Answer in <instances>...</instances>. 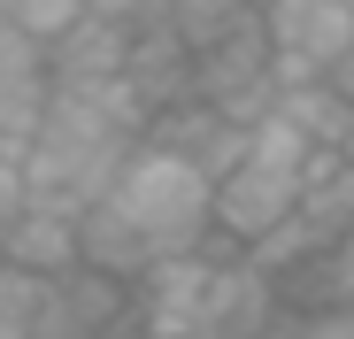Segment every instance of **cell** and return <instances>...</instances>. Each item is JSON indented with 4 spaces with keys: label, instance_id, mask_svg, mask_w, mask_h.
Listing matches in <instances>:
<instances>
[{
    "label": "cell",
    "instance_id": "cell-1",
    "mask_svg": "<svg viewBox=\"0 0 354 339\" xmlns=\"http://www.w3.org/2000/svg\"><path fill=\"white\" fill-rule=\"evenodd\" d=\"M100 201L154 247V262L162 255H193V247L216 239V178L201 162H185L177 147L147 139V131L131 139L124 162H115V178H108Z\"/></svg>",
    "mask_w": 354,
    "mask_h": 339
},
{
    "label": "cell",
    "instance_id": "cell-2",
    "mask_svg": "<svg viewBox=\"0 0 354 339\" xmlns=\"http://www.w3.org/2000/svg\"><path fill=\"white\" fill-rule=\"evenodd\" d=\"M308 154H316V147L292 131L277 108H270V116H254L239 162L216 178V239H223V247H254L262 232H277V223L292 216V201H301Z\"/></svg>",
    "mask_w": 354,
    "mask_h": 339
},
{
    "label": "cell",
    "instance_id": "cell-3",
    "mask_svg": "<svg viewBox=\"0 0 354 339\" xmlns=\"http://www.w3.org/2000/svg\"><path fill=\"white\" fill-rule=\"evenodd\" d=\"M254 24L270 39V77L308 85L331 77V62L354 46V0H262Z\"/></svg>",
    "mask_w": 354,
    "mask_h": 339
},
{
    "label": "cell",
    "instance_id": "cell-4",
    "mask_svg": "<svg viewBox=\"0 0 354 339\" xmlns=\"http://www.w3.org/2000/svg\"><path fill=\"white\" fill-rule=\"evenodd\" d=\"M193 100L223 108L231 124L270 116L277 77H270V39H262V24H254V16H247V24H231V31H223V39H208V46H193Z\"/></svg>",
    "mask_w": 354,
    "mask_h": 339
},
{
    "label": "cell",
    "instance_id": "cell-5",
    "mask_svg": "<svg viewBox=\"0 0 354 339\" xmlns=\"http://www.w3.org/2000/svg\"><path fill=\"white\" fill-rule=\"evenodd\" d=\"M131 331V286L108 270H62L46 277V301L31 316V339H124Z\"/></svg>",
    "mask_w": 354,
    "mask_h": 339
},
{
    "label": "cell",
    "instance_id": "cell-6",
    "mask_svg": "<svg viewBox=\"0 0 354 339\" xmlns=\"http://www.w3.org/2000/svg\"><path fill=\"white\" fill-rule=\"evenodd\" d=\"M0 262H24L39 277L77 270V216L70 208H46V201H24L8 223H0Z\"/></svg>",
    "mask_w": 354,
    "mask_h": 339
},
{
    "label": "cell",
    "instance_id": "cell-7",
    "mask_svg": "<svg viewBox=\"0 0 354 339\" xmlns=\"http://www.w3.org/2000/svg\"><path fill=\"white\" fill-rule=\"evenodd\" d=\"M124 54H131V24H108V16H77L62 39H46V77H54V85L124 77Z\"/></svg>",
    "mask_w": 354,
    "mask_h": 339
},
{
    "label": "cell",
    "instance_id": "cell-8",
    "mask_svg": "<svg viewBox=\"0 0 354 339\" xmlns=\"http://www.w3.org/2000/svg\"><path fill=\"white\" fill-rule=\"evenodd\" d=\"M77 262H85V270H108V277H124V286H131V277L154 262V247H147L108 201H85V208H77Z\"/></svg>",
    "mask_w": 354,
    "mask_h": 339
},
{
    "label": "cell",
    "instance_id": "cell-9",
    "mask_svg": "<svg viewBox=\"0 0 354 339\" xmlns=\"http://www.w3.org/2000/svg\"><path fill=\"white\" fill-rule=\"evenodd\" d=\"M277 116L301 131L308 147H346V131H354V108L339 100V85L331 77H308V85H277Z\"/></svg>",
    "mask_w": 354,
    "mask_h": 339
},
{
    "label": "cell",
    "instance_id": "cell-10",
    "mask_svg": "<svg viewBox=\"0 0 354 339\" xmlns=\"http://www.w3.org/2000/svg\"><path fill=\"white\" fill-rule=\"evenodd\" d=\"M247 16H254L247 0H147L139 24H162V31H177L185 46H208V39H223L231 24H247Z\"/></svg>",
    "mask_w": 354,
    "mask_h": 339
},
{
    "label": "cell",
    "instance_id": "cell-11",
    "mask_svg": "<svg viewBox=\"0 0 354 339\" xmlns=\"http://www.w3.org/2000/svg\"><path fill=\"white\" fill-rule=\"evenodd\" d=\"M39 116H46V70H31V77H0V147H31V131H39Z\"/></svg>",
    "mask_w": 354,
    "mask_h": 339
},
{
    "label": "cell",
    "instance_id": "cell-12",
    "mask_svg": "<svg viewBox=\"0 0 354 339\" xmlns=\"http://www.w3.org/2000/svg\"><path fill=\"white\" fill-rule=\"evenodd\" d=\"M0 16H8L16 31H31V39L46 46V39H62V31H70L85 8H77V0H0Z\"/></svg>",
    "mask_w": 354,
    "mask_h": 339
},
{
    "label": "cell",
    "instance_id": "cell-13",
    "mask_svg": "<svg viewBox=\"0 0 354 339\" xmlns=\"http://www.w3.org/2000/svg\"><path fill=\"white\" fill-rule=\"evenodd\" d=\"M39 301H46V277L24 270V262H0V316H8V324H31Z\"/></svg>",
    "mask_w": 354,
    "mask_h": 339
},
{
    "label": "cell",
    "instance_id": "cell-14",
    "mask_svg": "<svg viewBox=\"0 0 354 339\" xmlns=\"http://www.w3.org/2000/svg\"><path fill=\"white\" fill-rule=\"evenodd\" d=\"M31 70H46V46L0 16V77H31Z\"/></svg>",
    "mask_w": 354,
    "mask_h": 339
},
{
    "label": "cell",
    "instance_id": "cell-15",
    "mask_svg": "<svg viewBox=\"0 0 354 339\" xmlns=\"http://www.w3.org/2000/svg\"><path fill=\"white\" fill-rule=\"evenodd\" d=\"M292 331H301V339H354V301H331V309L292 316Z\"/></svg>",
    "mask_w": 354,
    "mask_h": 339
},
{
    "label": "cell",
    "instance_id": "cell-16",
    "mask_svg": "<svg viewBox=\"0 0 354 339\" xmlns=\"http://www.w3.org/2000/svg\"><path fill=\"white\" fill-rule=\"evenodd\" d=\"M85 16H108V24H139L147 16V0H77Z\"/></svg>",
    "mask_w": 354,
    "mask_h": 339
},
{
    "label": "cell",
    "instance_id": "cell-17",
    "mask_svg": "<svg viewBox=\"0 0 354 339\" xmlns=\"http://www.w3.org/2000/svg\"><path fill=\"white\" fill-rule=\"evenodd\" d=\"M331 85H339V100L354 108V46H346V54H339V62H331Z\"/></svg>",
    "mask_w": 354,
    "mask_h": 339
},
{
    "label": "cell",
    "instance_id": "cell-18",
    "mask_svg": "<svg viewBox=\"0 0 354 339\" xmlns=\"http://www.w3.org/2000/svg\"><path fill=\"white\" fill-rule=\"evenodd\" d=\"M270 339H301V331H292V324H277V331H270Z\"/></svg>",
    "mask_w": 354,
    "mask_h": 339
},
{
    "label": "cell",
    "instance_id": "cell-19",
    "mask_svg": "<svg viewBox=\"0 0 354 339\" xmlns=\"http://www.w3.org/2000/svg\"><path fill=\"white\" fill-rule=\"evenodd\" d=\"M346 162H354V131H346Z\"/></svg>",
    "mask_w": 354,
    "mask_h": 339
}]
</instances>
